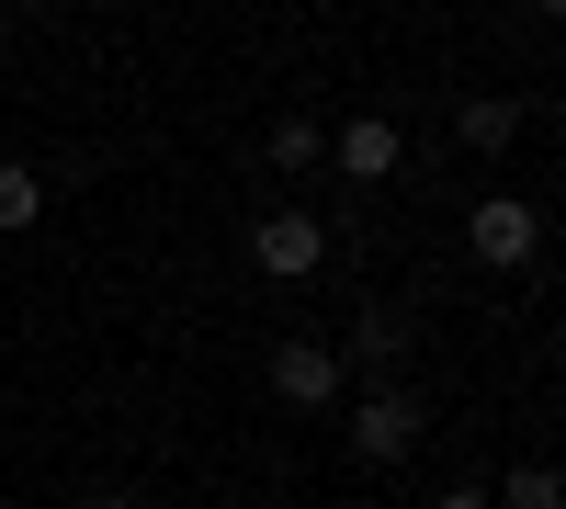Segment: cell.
<instances>
[{
  "mask_svg": "<svg viewBox=\"0 0 566 509\" xmlns=\"http://www.w3.org/2000/svg\"><path fill=\"white\" fill-rule=\"evenodd\" d=\"M317 261H328V226H317V215L272 204V215L250 226V272H261V284H317Z\"/></svg>",
  "mask_w": 566,
  "mask_h": 509,
  "instance_id": "cell-1",
  "label": "cell"
},
{
  "mask_svg": "<svg viewBox=\"0 0 566 509\" xmlns=\"http://www.w3.org/2000/svg\"><path fill=\"white\" fill-rule=\"evenodd\" d=\"M464 250L499 261V272H522V261L544 250V215H533L522 193H476V215H464Z\"/></svg>",
  "mask_w": 566,
  "mask_h": 509,
  "instance_id": "cell-2",
  "label": "cell"
},
{
  "mask_svg": "<svg viewBox=\"0 0 566 509\" xmlns=\"http://www.w3.org/2000/svg\"><path fill=\"white\" fill-rule=\"evenodd\" d=\"M340 374H352L340 340H272V396H283V407H328Z\"/></svg>",
  "mask_w": 566,
  "mask_h": 509,
  "instance_id": "cell-3",
  "label": "cell"
},
{
  "mask_svg": "<svg viewBox=\"0 0 566 509\" xmlns=\"http://www.w3.org/2000/svg\"><path fill=\"white\" fill-rule=\"evenodd\" d=\"M397 159H408V136H397L386 114H352L340 136H328V170L363 181V193H374V181H397Z\"/></svg>",
  "mask_w": 566,
  "mask_h": 509,
  "instance_id": "cell-4",
  "label": "cell"
},
{
  "mask_svg": "<svg viewBox=\"0 0 566 509\" xmlns=\"http://www.w3.org/2000/svg\"><path fill=\"white\" fill-rule=\"evenodd\" d=\"M352 453H363V465H397V453H419V396L374 385V396L352 407Z\"/></svg>",
  "mask_w": 566,
  "mask_h": 509,
  "instance_id": "cell-5",
  "label": "cell"
},
{
  "mask_svg": "<svg viewBox=\"0 0 566 509\" xmlns=\"http://www.w3.org/2000/svg\"><path fill=\"white\" fill-rule=\"evenodd\" d=\"M34 215H45V170H23V159H0V238H23Z\"/></svg>",
  "mask_w": 566,
  "mask_h": 509,
  "instance_id": "cell-6",
  "label": "cell"
},
{
  "mask_svg": "<svg viewBox=\"0 0 566 509\" xmlns=\"http://www.w3.org/2000/svg\"><path fill=\"white\" fill-rule=\"evenodd\" d=\"M453 136H464V148H510V136H522V103H499V91H476V103L453 114Z\"/></svg>",
  "mask_w": 566,
  "mask_h": 509,
  "instance_id": "cell-7",
  "label": "cell"
},
{
  "mask_svg": "<svg viewBox=\"0 0 566 509\" xmlns=\"http://www.w3.org/2000/svg\"><path fill=\"white\" fill-rule=\"evenodd\" d=\"M499 509H566V476H555V465H510Z\"/></svg>",
  "mask_w": 566,
  "mask_h": 509,
  "instance_id": "cell-8",
  "label": "cell"
},
{
  "mask_svg": "<svg viewBox=\"0 0 566 509\" xmlns=\"http://www.w3.org/2000/svg\"><path fill=\"white\" fill-rule=\"evenodd\" d=\"M317 159H328V148H317V125H306V114H283V125H272V170H317Z\"/></svg>",
  "mask_w": 566,
  "mask_h": 509,
  "instance_id": "cell-9",
  "label": "cell"
},
{
  "mask_svg": "<svg viewBox=\"0 0 566 509\" xmlns=\"http://www.w3.org/2000/svg\"><path fill=\"white\" fill-rule=\"evenodd\" d=\"M352 340H363V351H408V317H397V306H363Z\"/></svg>",
  "mask_w": 566,
  "mask_h": 509,
  "instance_id": "cell-10",
  "label": "cell"
},
{
  "mask_svg": "<svg viewBox=\"0 0 566 509\" xmlns=\"http://www.w3.org/2000/svg\"><path fill=\"white\" fill-rule=\"evenodd\" d=\"M431 509H499V498H488V487H442Z\"/></svg>",
  "mask_w": 566,
  "mask_h": 509,
  "instance_id": "cell-11",
  "label": "cell"
},
{
  "mask_svg": "<svg viewBox=\"0 0 566 509\" xmlns=\"http://www.w3.org/2000/svg\"><path fill=\"white\" fill-rule=\"evenodd\" d=\"M522 12H544V23H555V12H566V0H522Z\"/></svg>",
  "mask_w": 566,
  "mask_h": 509,
  "instance_id": "cell-12",
  "label": "cell"
},
{
  "mask_svg": "<svg viewBox=\"0 0 566 509\" xmlns=\"http://www.w3.org/2000/svg\"><path fill=\"white\" fill-rule=\"evenodd\" d=\"M103 509H148V498H103Z\"/></svg>",
  "mask_w": 566,
  "mask_h": 509,
  "instance_id": "cell-13",
  "label": "cell"
}]
</instances>
